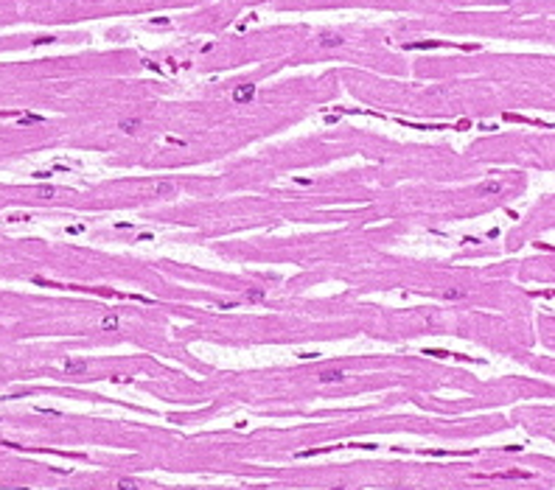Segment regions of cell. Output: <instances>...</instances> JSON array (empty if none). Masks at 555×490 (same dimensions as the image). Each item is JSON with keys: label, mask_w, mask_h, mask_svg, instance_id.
<instances>
[{"label": "cell", "mask_w": 555, "mask_h": 490, "mask_svg": "<svg viewBox=\"0 0 555 490\" xmlns=\"http://www.w3.org/2000/svg\"><path fill=\"white\" fill-rule=\"evenodd\" d=\"M255 93H258V87H255L252 81L236 84V90H233V101H236V104H249V101L255 98Z\"/></svg>", "instance_id": "obj_1"}, {"label": "cell", "mask_w": 555, "mask_h": 490, "mask_svg": "<svg viewBox=\"0 0 555 490\" xmlns=\"http://www.w3.org/2000/svg\"><path fill=\"white\" fill-rule=\"evenodd\" d=\"M320 45L323 48H337V45H345V37L337 31H323L320 34Z\"/></svg>", "instance_id": "obj_2"}, {"label": "cell", "mask_w": 555, "mask_h": 490, "mask_svg": "<svg viewBox=\"0 0 555 490\" xmlns=\"http://www.w3.org/2000/svg\"><path fill=\"white\" fill-rule=\"evenodd\" d=\"M149 193H152V196H171V193H174V182H171V179H160V182H154V185L149 188Z\"/></svg>", "instance_id": "obj_3"}, {"label": "cell", "mask_w": 555, "mask_h": 490, "mask_svg": "<svg viewBox=\"0 0 555 490\" xmlns=\"http://www.w3.org/2000/svg\"><path fill=\"white\" fill-rule=\"evenodd\" d=\"M317 378L323 381V384H337V381H345V378H348V373H345V370H323Z\"/></svg>", "instance_id": "obj_4"}, {"label": "cell", "mask_w": 555, "mask_h": 490, "mask_svg": "<svg viewBox=\"0 0 555 490\" xmlns=\"http://www.w3.org/2000/svg\"><path fill=\"white\" fill-rule=\"evenodd\" d=\"M502 188H505V185H502L499 179H488V182H482L477 190H479L482 196H494V193H502Z\"/></svg>", "instance_id": "obj_5"}, {"label": "cell", "mask_w": 555, "mask_h": 490, "mask_svg": "<svg viewBox=\"0 0 555 490\" xmlns=\"http://www.w3.org/2000/svg\"><path fill=\"white\" fill-rule=\"evenodd\" d=\"M118 129L124 134H135L137 129H140V118H121V121H118Z\"/></svg>", "instance_id": "obj_6"}, {"label": "cell", "mask_w": 555, "mask_h": 490, "mask_svg": "<svg viewBox=\"0 0 555 490\" xmlns=\"http://www.w3.org/2000/svg\"><path fill=\"white\" fill-rule=\"evenodd\" d=\"M84 370H87V361H81V358L65 361V373H84Z\"/></svg>", "instance_id": "obj_7"}, {"label": "cell", "mask_w": 555, "mask_h": 490, "mask_svg": "<svg viewBox=\"0 0 555 490\" xmlns=\"http://www.w3.org/2000/svg\"><path fill=\"white\" fill-rule=\"evenodd\" d=\"M37 196H39V199H54V196H57V188H54V185H39V188H37Z\"/></svg>", "instance_id": "obj_8"}, {"label": "cell", "mask_w": 555, "mask_h": 490, "mask_svg": "<svg viewBox=\"0 0 555 490\" xmlns=\"http://www.w3.org/2000/svg\"><path fill=\"white\" fill-rule=\"evenodd\" d=\"M443 297H446V300H465V291L463 289H446Z\"/></svg>", "instance_id": "obj_9"}, {"label": "cell", "mask_w": 555, "mask_h": 490, "mask_svg": "<svg viewBox=\"0 0 555 490\" xmlns=\"http://www.w3.org/2000/svg\"><path fill=\"white\" fill-rule=\"evenodd\" d=\"M101 328H104V331H115V328H118V317H115V314L104 317V320H101Z\"/></svg>", "instance_id": "obj_10"}, {"label": "cell", "mask_w": 555, "mask_h": 490, "mask_svg": "<svg viewBox=\"0 0 555 490\" xmlns=\"http://www.w3.org/2000/svg\"><path fill=\"white\" fill-rule=\"evenodd\" d=\"M115 490H140V488H137V482H135V479H118Z\"/></svg>", "instance_id": "obj_11"}, {"label": "cell", "mask_w": 555, "mask_h": 490, "mask_svg": "<svg viewBox=\"0 0 555 490\" xmlns=\"http://www.w3.org/2000/svg\"><path fill=\"white\" fill-rule=\"evenodd\" d=\"M247 300H252V302L264 300V291H261V289H249V291H247Z\"/></svg>", "instance_id": "obj_12"}, {"label": "cell", "mask_w": 555, "mask_h": 490, "mask_svg": "<svg viewBox=\"0 0 555 490\" xmlns=\"http://www.w3.org/2000/svg\"><path fill=\"white\" fill-rule=\"evenodd\" d=\"M479 3H510V0H479Z\"/></svg>", "instance_id": "obj_13"}]
</instances>
